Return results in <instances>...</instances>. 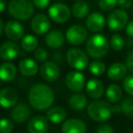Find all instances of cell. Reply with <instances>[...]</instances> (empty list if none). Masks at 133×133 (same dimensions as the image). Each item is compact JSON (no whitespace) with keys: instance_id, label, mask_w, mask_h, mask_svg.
<instances>
[{"instance_id":"obj_1","label":"cell","mask_w":133,"mask_h":133,"mask_svg":"<svg viewBox=\"0 0 133 133\" xmlns=\"http://www.w3.org/2000/svg\"><path fill=\"white\" fill-rule=\"evenodd\" d=\"M55 99V95L51 88L46 84H35L28 93L29 104L37 110H46L49 109Z\"/></svg>"},{"instance_id":"obj_2","label":"cell","mask_w":133,"mask_h":133,"mask_svg":"<svg viewBox=\"0 0 133 133\" xmlns=\"http://www.w3.org/2000/svg\"><path fill=\"white\" fill-rule=\"evenodd\" d=\"M109 42L108 38L102 34H95L91 36L87 41L86 50L88 55L92 58H102L109 53Z\"/></svg>"},{"instance_id":"obj_3","label":"cell","mask_w":133,"mask_h":133,"mask_svg":"<svg viewBox=\"0 0 133 133\" xmlns=\"http://www.w3.org/2000/svg\"><path fill=\"white\" fill-rule=\"evenodd\" d=\"M34 4L32 0H11L8 4V13L19 21L28 20L34 14Z\"/></svg>"},{"instance_id":"obj_4","label":"cell","mask_w":133,"mask_h":133,"mask_svg":"<svg viewBox=\"0 0 133 133\" xmlns=\"http://www.w3.org/2000/svg\"><path fill=\"white\" fill-rule=\"evenodd\" d=\"M88 114L94 121L104 122L112 115L111 105L105 100L96 99L88 105Z\"/></svg>"},{"instance_id":"obj_5","label":"cell","mask_w":133,"mask_h":133,"mask_svg":"<svg viewBox=\"0 0 133 133\" xmlns=\"http://www.w3.org/2000/svg\"><path fill=\"white\" fill-rule=\"evenodd\" d=\"M66 60L69 66L76 70H84L89 66V57L82 49L71 48L66 54Z\"/></svg>"},{"instance_id":"obj_6","label":"cell","mask_w":133,"mask_h":133,"mask_svg":"<svg viewBox=\"0 0 133 133\" xmlns=\"http://www.w3.org/2000/svg\"><path fill=\"white\" fill-rule=\"evenodd\" d=\"M129 23V16L127 12L121 8L114 9L110 12L107 19L108 26L114 32L121 31Z\"/></svg>"},{"instance_id":"obj_7","label":"cell","mask_w":133,"mask_h":133,"mask_svg":"<svg viewBox=\"0 0 133 133\" xmlns=\"http://www.w3.org/2000/svg\"><path fill=\"white\" fill-rule=\"evenodd\" d=\"M48 17L57 24H63L69 20L71 17V9L63 3H55L51 5L48 10Z\"/></svg>"},{"instance_id":"obj_8","label":"cell","mask_w":133,"mask_h":133,"mask_svg":"<svg viewBox=\"0 0 133 133\" xmlns=\"http://www.w3.org/2000/svg\"><path fill=\"white\" fill-rule=\"evenodd\" d=\"M88 38V31L81 25H73L66 32V39L73 46L83 44Z\"/></svg>"},{"instance_id":"obj_9","label":"cell","mask_w":133,"mask_h":133,"mask_svg":"<svg viewBox=\"0 0 133 133\" xmlns=\"http://www.w3.org/2000/svg\"><path fill=\"white\" fill-rule=\"evenodd\" d=\"M40 77L46 82H54L59 78L60 70L56 63L53 61H45L39 68Z\"/></svg>"},{"instance_id":"obj_10","label":"cell","mask_w":133,"mask_h":133,"mask_svg":"<svg viewBox=\"0 0 133 133\" xmlns=\"http://www.w3.org/2000/svg\"><path fill=\"white\" fill-rule=\"evenodd\" d=\"M66 85L71 91L80 92L86 86L85 77L78 70L70 71L66 77Z\"/></svg>"},{"instance_id":"obj_11","label":"cell","mask_w":133,"mask_h":133,"mask_svg":"<svg viewBox=\"0 0 133 133\" xmlns=\"http://www.w3.org/2000/svg\"><path fill=\"white\" fill-rule=\"evenodd\" d=\"M4 33L6 37L12 41H17L23 38L25 35V28L17 20H9L5 25Z\"/></svg>"},{"instance_id":"obj_12","label":"cell","mask_w":133,"mask_h":133,"mask_svg":"<svg viewBox=\"0 0 133 133\" xmlns=\"http://www.w3.org/2000/svg\"><path fill=\"white\" fill-rule=\"evenodd\" d=\"M20 54V48L15 41H5L0 46V57L5 61L16 59Z\"/></svg>"},{"instance_id":"obj_13","label":"cell","mask_w":133,"mask_h":133,"mask_svg":"<svg viewBox=\"0 0 133 133\" xmlns=\"http://www.w3.org/2000/svg\"><path fill=\"white\" fill-rule=\"evenodd\" d=\"M31 29L37 35H45L50 29V20L49 17L45 14H37L31 20Z\"/></svg>"},{"instance_id":"obj_14","label":"cell","mask_w":133,"mask_h":133,"mask_svg":"<svg viewBox=\"0 0 133 133\" xmlns=\"http://www.w3.org/2000/svg\"><path fill=\"white\" fill-rule=\"evenodd\" d=\"M18 100V93L15 89L6 87L0 90V106L4 109H10L17 105Z\"/></svg>"},{"instance_id":"obj_15","label":"cell","mask_w":133,"mask_h":133,"mask_svg":"<svg viewBox=\"0 0 133 133\" xmlns=\"http://www.w3.org/2000/svg\"><path fill=\"white\" fill-rule=\"evenodd\" d=\"M105 17L100 12H93L87 17L86 26L90 32L96 33V32L101 31L105 26Z\"/></svg>"},{"instance_id":"obj_16","label":"cell","mask_w":133,"mask_h":133,"mask_svg":"<svg viewBox=\"0 0 133 133\" xmlns=\"http://www.w3.org/2000/svg\"><path fill=\"white\" fill-rule=\"evenodd\" d=\"M48 119L46 117L37 115L29 119L28 124V133H46L48 130Z\"/></svg>"},{"instance_id":"obj_17","label":"cell","mask_w":133,"mask_h":133,"mask_svg":"<svg viewBox=\"0 0 133 133\" xmlns=\"http://www.w3.org/2000/svg\"><path fill=\"white\" fill-rule=\"evenodd\" d=\"M31 116V109L25 103L17 104L10 112V118L14 122L23 123Z\"/></svg>"},{"instance_id":"obj_18","label":"cell","mask_w":133,"mask_h":133,"mask_svg":"<svg viewBox=\"0 0 133 133\" xmlns=\"http://www.w3.org/2000/svg\"><path fill=\"white\" fill-rule=\"evenodd\" d=\"M86 92L89 98L93 99H99L105 92L103 82L98 78L89 79L86 85Z\"/></svg>"},{"instance_id":"obj_19","label":"cell","mask_w":133,"mask_h":133,"mask_svg":"<svg viewBox=\"0 0 133 133\" xmlns=\"http://www.w3.org/2000/svg\"><path fill=\"white\" fill-rule=\"evenodd\" d=\"M86 124L78 118L66 119L61 126V133H86Z\"/></svg>"},{"instance_id":"obj_20","label":"cell","mask_w":133,"mask_h":133,"mask_svg":"<svg viewBox=\"0 0 133 133\" xmlns=\"http://www.w3.org/2000/svg\"><path fill=\"white\" fill-rule=\"evenodd\" d=\"M18 70L23 76L33 77L39 70L38 65L34 59L26 57L23 58L18 63Z\"/></svg>"},{"instance_id":"obj_21","label":"cell","mask_w":133,"mask_h":133,"mask_svg":"<svg viewBox=\"0 0 133 133\" xmlns=\"http://www.w3.org/2000/svg\"><path fill=\"white\" fill-rule=\"evenodd\" d=\"M128 69L123 63H113L108 69V78L113 81H119L127 76Z\"/></svg>"},{"instance_id":"obj_22","label":"cell","mask_w":133,"mask_h":133,"mask_svg":"<svg viewBox=\"0 0 133 133\" xmlns=\"http://www.w3.org/2000/svg\"><path fill=\"white\" fill-rule=\"evenodd\" d=\"M46 44L50 48L57 49L64 45L65 43V36L60 30L54 29L49 31L46 36Z\"/></svg>"},{"instance_id":"obj_23","label":"cell","mask_w":133,"mask_h":133,"mask_svg":"<svg viewBox=\"0 0 133 133\" xmlns=\"http://www.w3.org/2000/svg\"><path fill=\"white\" fill-rule=\"evenodd\" d=\"M17 76V68L11 62H4L0 65V80L10 82Z\"/></svg>"},{"instance_id":"obj_24","label":"cell","mask_w":133,"mask_h":133,"mask_svg":"<svg viewBox=\"0 0 133 133\" xmlns=\"http://www.w3.org/2000/svg\"><path fill=\"white\" fill-rule=\"evenodd\" d=\"M46 117L48 121L54 124H58L65 121L66 118V111L62 107H52L46 111Z\"/></svg>"},{"instance_id":"obj_25","label":"cell","mask_w":133,"mask_h":133,"mask_svg":"<svg viewBox=\"0 0 133 133\" xmlns=\"http://www.w3.org/2000/svg\"><path fill=\"white\" fill-rule=\"evenodd\" d=\"M105 96L109 103H117L122 98V89L118 84H110L105 90Z\"/></svg>"},{"instance_id":"obj_26","label":"cell","mask_w":133,"mask_h":133,"mask_svg":"<svg viewBox=\"0 0 133 133\" xmlns=\"http://www.w3.org/2000/svg\"><path fill=\"white\" fill-rule=\"evenodd\" d=\"M87 98L85 95L81 94V93H77V94L72 95L69 99V105L73 110H82L87 107Z\"/></svg>"},{"instance_id":"obj_27","label":"cell","mask_w":133,"mask_h":133,"mask_svg":"<svg viewBox=\"0 0 133 133\" xmlns=\"http://www.w3.org/2000/svg\"><path fill=\"white\" fill-rule=\"evenodd\" d=\"M71 13L76 18L82 19L88 17L89 13V6L84 1H77L71 8Z\"/></svg>"},{"instance_id":"obj_28","label":"cell","mask_w":133,"mask_h":133,"mask_svg":"<svg viewBox=\"0 0 133 133\" xmlns=\"http://www.w3.org/2000/svg\"><path fill=\"white\" fill-rule=\"evenodd\" d=\"M38 46V39L34 35L28 34L23 37L21 39V48L26 52L35 51Z\"/></svg>"},{"instance_id":"obj_29","label":"cell","mask_w":133,"mask_h":133,"mask_svg":"<svg viewBox=\"0 0 133 133\" xmlns=\"http://www.w3.org/2000/svg\"><path fill=\"white\" fill-rule=\"evenodd\" d=\"M126 45V41L124 37L119 34H114L111 36L109 40V46L114 51H120L124 48Z\"/></svg>"},{"instance_id":"obj_30","label":"cell","mask_w":133,"mask_h":133,"mask_svg":"<svg viewBox=\"0 0 133 133\" xmlns=\"http://www.w3.org/2000/svg\"><path fill=\"white\" fill-rule=\"evenodd\" d=\"M89 72L94 76H101L106 71V65L100 60H94L89 66Z\"/></svg>"},{"instance_id":"obj_31","label":"cell","mask_w":133,"mask_h":133,"mask_svg":"<svg viewBox=\"0 0 133 133\" xmlns=\"http://www.w3.org/2000/svg\"><path fill=\"white\" fill-rule=\"evenodd\" d=\"M121 111L125 116L133 118V98L127 97L120 103Z\"/></svg>"},{"instance_id":"obj_32","label":"cell","mask_w":133,"mask_h":133,"mask_svg":"<svg viewBox=\"0 0 133 133\" xmlns=\"http://www.w3.org/2000/svg\"><path fill=\"white\" fill-rule=\"evenodd\" d=\"M118 6V0H98V6L105 12H110Z\"/></svg>"},{"instance_id":"obj_33","label":"cell","mask_w":133,"mask_h":133,"mask_svg":"<svg viewBox=\"0 0 133 133\" xmlns=\"http://www.w3.org/2000/svg\"><path fill=\"white\" fill-rule=\"evenodd\" d=\"M14 129L13 120L3 118L0 119V133H11Z\"/></svg>"},{"instance_id":"obj_34","label":"cell","mask_w":133,"mask_h":133,"mask_svg":"<svg viewBox=\"0 0 133 133\" xmlns=\"http://www.w3.org/2000/svg\"><path fill=\"white\" fill-rule=\"evenodd\" d=\"M122 86H123V89L125 90V92L129 96L133 97V75L126 76L123 79Z\"/></svg>"},{"instance_id":"obj_35","label":"cell","mask_w":133,"mask_h":133,"mask_svg":"<svg viewBox=\"0 0 133 133\" xmlns=\"http://www.w3.org/2000/svg\"><path fill=\"white\" fill-rule=\"evenodd\" d=\"M34 57L38 62H45L48 57V53L44 48H37L34 52Z\"/></svg>"},{"instance_id":"obj_36","label":"cell","mask_w":133,"mask_h":133,"mask_svg":"<svg viewBox=\"0 0 133 133\" xmlns=\"http://www.w3.org/2000/svg\"><path fill=\"white\" fill-rule=\"evenodd\" d=\"M96 133H114V129L109 124H101L97 128Z\"/></svg>"},{"instance_id":"obj_37","label":"cell","mask_w":133,"mask_h":133,"mask_svg":"<svg viewBox=\"0 0 133 133\" xmlns=\"http://www.w3.org/2000/svg\"><path fill=\"white\" fill-rule=\"evenodd\" d=\"M126 66L130 72L133 73V49L128 53L127 57H126Z\"/></svg>"},{"instance_id":"obj_38","label":"cell","mask_w":133,"mask_h":133,"mask_svg":"<svg viewBox=\"0 0 133 133\" xmlns=\"http://www.w3.org/2000/svg\"><path fill=\"white\" fill-rule=\"evenodd\" d=\"M34 6H37L39 9H45L49 6L50 0H32Z\"/></svg>"},{"instance_id":"obj_39","label":"cell","mask_w":133,"mask_h":133,"mask_svg":"<svg viewBox=\"0 0 133 133\" xmlns=\"http://www.w3.org/2000/svg\"><path fill=\"white\" fill-rule=\"evenodd\" d=\"M118 6L121 9H129L133 6L132 0H118Z\"/></svg>"},{"instance_id":"obj_40","label":"cell","mask_w":133,"mask_h":133,"mask_svg":"<svg viewBox=\"0 0 133 133\" xmlns=\"http://www.w3.org/2000/svg\"><path fill=\"white\" fill-rule=\"evenodd\" d=\"M126 34L129 37H133V20L129 21L126 26Z\"/></svg>"},{"instance_id":"obj_41","label":"cell","mask_w":133,"mask_h":133,"mask_svg":"<svg viewBox=\"0 0 133 133\" xmlns=\"http://www.w3.org/2000/svg\"><path fill=\"white\" fill-rule=\"evenodd\" d=\"M111 111H112V114L113 115H118L121 111V107L120 105H114V106H111Z\"/></svg>"},{"instance_id":"obj_42","label":"cell","mask_w":133,"mask_h":133,"mask_svg":"<svg viewBox=\"0 0 133 133\" xmlns=\"http://www.w3.org/2000/svg\"><path fill=\"white\" fill-rule=\"evenodd\" d=\"M6 5L5 0H0V13H3V12L6 10Z\"/></svg>"},{"instance_id":"obj_43","label":"cell","mask_w":133,"mask_h":133,"mask_svg":"<svg viewBox=\"0 0 133 133\" xmlns=\"http://www.w3.org/2000/svg\"><path fill=\"white\" fill-rule=\"evenodd\" d=\"M4 29H5V26H4V23H3L2 19L0 18V37L2 36L3 32H4Z\"/></svg>"},{"instance_id":"obj_44","label":"cell","mask_w":133,"mask_h":133,"mask_svg":"<svg viewBox=\"0 0 133 133\" xmlns=\"http://www.w3.org/2000/svg\"><path fill=\"white\" fill-rule=\"evenodd\" d=\"M127 46H129V48L133 46V37H129V38L127 39Z\"/></svg>"},{"instance_id":"obj_45","label":"cell","mask_w":133,"mask_h":133,"mask_svg":"<svg viewBox=\"0 0 133 133\" xmlns=\"http://www.w3.org/2000/svg\"><path fill=\"white\" fill-rule=\"evenodd\" d=\"M75 1H83V0H75Z\"/></svg>"},{"instance_id":"obj_46","label":"cell","mask_w":133,"mask_h":133,"mask_svg":"<svg viewBox=\"0 0 133 133\" xmlns=\"http://www.w3.org/2000/svg\"><path fill=\"white\" fill-rule=\"evenodd\" d=\"M57 1H62V0H57Z\"/></svg>"},{"instance_id":"obj_47","label":"cell","mask_w":133,"mask_h":133,"mask_svg":"<svg viewBox=\"0 0 133 133\" xmlns=\"http://www.w3.org/2000/svg\"><path fill=\"white\" fill-rule=\"evenodd\" d=\"M0 88H1V83H0Z\"/></svg>"},{"instance_id":"obj_48","label":"cell","mask_w":133,"mask_h":133,"mask_svg":"<svg viewBox=\"0 0 133 133\" xmlns=\"http://www.w3.org/2000/svg\"></svg>"}]
</instances>
